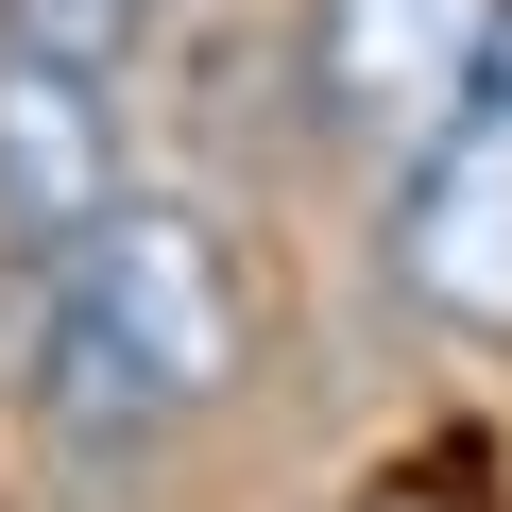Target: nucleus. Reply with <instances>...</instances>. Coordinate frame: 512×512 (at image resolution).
I'll return each mask as SVG.
<instances>
[{
  "mask_svg": "<svg viewBox=\"0 0 512 512\" xmlns=\"http://www.w3.org/2000/svg\"><path fill=\"white\" fill-rule=\"evenodd\" d=\"M137 18H171V0H137Z\"/></svg>",
  "mask_w": 512,
  "mask_h": 512,
  "instance_id": "obj_7",
  "label": "nucleus"
},
{
  "mask_svg": "<svg viewBox=\"0 0 512 512\" xmlns=\"http://www.w3.org/2000/svg\"><path fill=\"white\" fill-rule=\"evenodd\" d=\"M103 205H120V120H103V86L0 35V239H18V256H69Z\"/></svg>",
  "mask_w": 512,
  "mask_h": 512,
  "instance_id": "obj_4",
  "label": "nucleus"
},
{
  "mask_svg": "<svg viewBox=\"0 0 512 512\" xmlns=\"http://www.w3.org/2000/svg\"><path fill=\"white\" fill-rule=\"evenodd\" d=\"M0 35H18V52H52V69H86V86H120L137 0H0Z\"/></svg>",
  "mask_w": 512,
  "mask_h": 512,
  "instance_id": "obj_5",
  "label": "nucleus"
},
{
  "mask_svg": "<svg viewBox=\"0 0 512 512\" xmlns=\"http://www.w3.org/2000/svg\"><path fill=\"white\" fill-rule=\"evenodd\" d=\"M495 18H512V0H325V18H308V86L342 120L444 154L495 103Z\"/></svg>",
  "mask_w": 512,
  "mask_h": 512,
  "instance_id": "obj_2",
  "label": "nucleus"
},
{
  "mask_svg": "<svg viewBox=\"0 0 512 512\" xmlns=\"http://www.w3.org/2000/svg\"><path fill=\"white\" fill-rule=\"evenodd\" d=\"M495 103H512V18H495Z\"/></svg>",
  "mask_w": 512,
  "mask_h": 512,
  "instance_id": "obj_6",
  "label": "nucleus"
},
{
  "mask_svg": "<svg viewBox=\"0 0 512 512\" xmlns=\"http://www.w3.org/2000/svg\"><path fill=\"white\" fill-rule=\"evenodd\" d=\"M393 274H410L444 325L512 342V103H478L444 154H410V188H393Z\"/></svg>",
  "mask_w": 512,
  "mask_h": 512,
  "instance_id": "obj_3",
  "label": "nucleus"
},
{
  "mask_svg": "<svg viewBox=\"0 0 512 512\" xmlns=\"http://www.w3.org/2000/svg\"><path fill=\"white\" fill-rule=\"evenodd\" d=\"M69 308H86V342H120L171 410H205V393L239 376V256H222V222L171 205V188H120V205L69 239Z\"/></svg>",
  "mask_w": 512,
  "mask_h": 512,
  "instance_id": "obj_1",
  "label": "nucleus"
}]
</instances>
